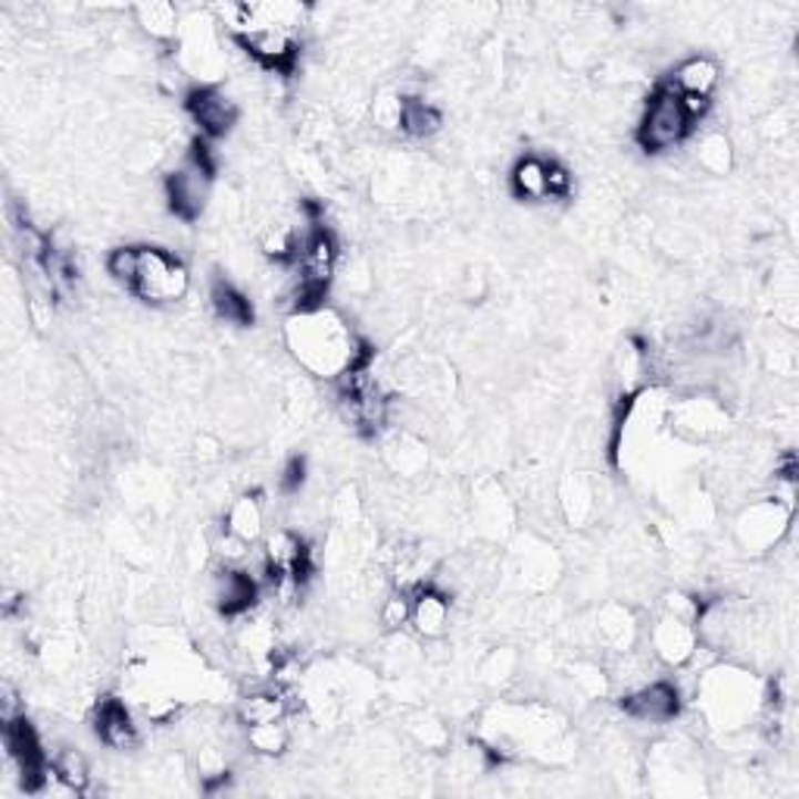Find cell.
Segmentation results:
<instances>
[{
	"label": "cell",
	"mask_w": 799,
	"mask_h": 799,
	"mask_svg": "<svg viewBox=\"0 0 799 799\" xmlns=\"http://www.w3.org/2000/svg\"><path fill=\"white\" fill-rule=\"evenodd\" d=\"M191 288L187 266L166 247H141V269L132 294L144 304H178Z\"/></svg>",
	"instance_id": "obj_5"
},
{
	"label": "cell",
	"mask_w": 799,
	"mask_h": 799,
	"mask_svg": "<svg viewBox=\"0 0 799 799\" xmlns=\"http://www.w3.org/2000/svg\"><path fill=\"white\" fill-rule=\"evenodd\" d=\"M209 307L216 313V319L228 325H254V304L247 300V294H240L232 281H213V288H209Z\"/></svg>",
	"instance_id": "obj_19"
},
{
	"label": "cell",
	"mask_w": 799,
	"mask_h": 799,
	"mask_svg": "<svg viewBox=\"0 0 799 799\" xmlns=\"http://www.w3.org/2000/svg\"><path fill=\"white\" fill-rule=\"evenodd\" d=\"M137 25L156 41H178L182 38V17L166 0H151L135 10Z\"/></svg>",
	"instance_id": "obj_21"
},
{
	"label": "cell",
	"mask_w": 799,
	"mask_h": 799,
	"mask_svg": "<svg viewBox=\"0 0 799 799\" xmlns=\"http://www.w3.org/2000/svg\"><path fill=\"white\" fill-rule=\"evenodd\" d=\"M378 618H381V625L393 631V634L407 628L409 618H412V594L397 591V594L385 596V600H381V610H378Z\"/></svg>",
	"instance_id": "obj_31"
},
{
	"label": "cell",
	"mask_w": 799,
	"mask_h": 799,
	"mask_svg": "<svg viewBox=\"0 0 799 799\" xmlns=\"http://www.w3.org/2000/svg\"><path fill=\"white\" fill-rule=\"evenodd\" d=\"M510 187L519 201H546V160L522 156L510 172Z\"/></svg>",
	"instance_id": "obj_22"
},
{
	"label": "cell",
	"mask_w": 799,
	"mask_h": 799,
	"mask_svg": "<svg viewBox=\"0 0 799 799\" xmlns=\"http://www.w3.org/2000/svg\"><path fill=\"white\" fill-rule=\"evenodd\" d=\"M575 187V178L568 166H562L560 160H546V197H556V201H565Z\"/></svg>",
	"instance_id": "obj_33"
},
{
	"label": "cell",
	"mask_w": 799,
	"mask_h": 799,
	"mask_svg": "<svg viewBox=\"0 0 799 799\" xmlns=\"http://www.w3.org/2000/svg\"><path fill=\"white\" fill-rule=\"evenodd\" d=\"M443 129V113L426 98H407L403 101V122H400V132L416 141H426L434 137Z\"/></svg>",
	"instance_id": "obj_24"
},
{
	"label": "cell",
	"mask_w": 799,
	"mask_h": 799,
	"mask_svg": "<svg viewBox=\"0 0 799 799\" xmlns=\"http://www.w3.org/2000/svg\"><path fill=\"white\" fill-rule=\"evenodd\" d=\"M622 713L641 725H672L680 715V690L672 680H646L622 697Z\"/></svg>",
	"instance_id": "obj_10"
},
{
	"label": "cell",
	"mask_w": 799,
	"mask_h": 799,
	"mask_svg": "<svg viewBox=\"0 0 799 799\" xmlns=\"http://www.w3.org/2000/svg\"><path fill=\"white\" fill-rule=\"evenodd\" d=\"M649 646H653V656L663 665H668V668L690 665L699 649L697 622L659 613V618H656L653 628H649Z\"/></svg>",
	"instance_id": "obj_9"
},
{
	"label": "cell",
	"mask_w": 799,
	"mask_h": 799,
	"mask_svg": "<svg viewBox=\"0 0 799 799\" xmlns=\"http://www.w3.org/2000/svg\"><path fill=\"white\" fill-rule=\"evenodd\" d=\"M790 515H793V503L781 500V496H766L749 503L747 510L740 512L734 534L747 553H768L781 544L787 527H790Z\"/></svg>",
	"instance_id": "obj_6"
},
{
	"label": "cell",
	"mask_w": 799,
	"mask_h": 799,
	"mask_svg": "<svg viewBox=\"0 0 799 799\" xmlns=\"http://www.w3.org/2000/svg\"><path fill=\"white\" fill-rule=\"evenodd\" d=\"M294 690L285 687H275V690H254L247 697L238 699V725L240 728H254V725H269V721H285L294 713V703H290Z\"/></svg>",
	"instance_id": "obj_16"
},
{
	"label": "cell",
	"mask_w": 799,
	"mask_h": 799,
	"mask_svg": "<svg viewBox=\"0 0 799 799\" xmlns=\"http://www.w3.org/2000/svg\"><path fill=\"white\" fill-rule=\"evenodd\" d=\"M403 94L397 91H381L372 103V122L385 132H400V122H403Z\"/></svg>",
	"instance_id": "obj_30"
},
{
	"label": "cell",
	"mask_w": 799,
	"mask_h": 799,
	"mask_svg": "<svg viewBox=\"0 0 799 799\" xmlns=\"http://www.w3.org/2000/svg\"><path fill=\"white\" fill-rule=\"evenodd\" d=\"M304 481H307V462L304 460H290L288 469H285V475H281V491L285 493H300L304 488Z\"/></svg>",
	"instance_id": "obj_35"
},
{
	"label": "cell",
	"mask_w": 799,
	"mask_h": 799,
	"mask_svg": "<svg viewBox=\"0 0 799 799\" xmlns=\"http://www.w3.org/2000/svg\"><path fill=\"white\" fill-rule=\"evenodd\" d=\"M244 744L254 749L256 756H281L290 747V725L285 721H269V725H254L244 728Z\"/></svg>",
	"instance_id": "obj_27"
},
{
	"label": "cell",
	"mask_w": 799,
	"mask_h": 799,
	"mask_svg": "<svg viewBox=\"0 0 799 799\" xmlns=\"http://www.w3.org/2000/svg\"><path fill=\"white\" fill-rule=\"evenodd\" d=\"M409 625L419 637L438 641L450 631V596L438 591L434 584H422L412 591V618Z\"/></svg>",
	"instance_id": "obj_14"
},
{
	"label": "cell",
	"mask_w": 799,
	"mask_h": 799,
	"mask_svg": "<svg viewBox=\"0 0 799 799\" xmlns=\"http://www.w3.org/2000/svg\"><path fill=\"white\" fill-rule=\"evenodd\" d=\"M232 534H238L240 541L256 544L266 534V510L263 500L256 493H240L232 500V506L225 512V525Z\"/></svg>",
	"instance_id": "obj_18"
},
{
	"label": "cell",
	"mask_w": 799,
	"mask_h": 799,
	"mask_svg": "<svg viewBox=\"0 0 799 799\" xmlns=\"http://www.w3.org/2000/svg\"><path fill=\"white\" fill-rule=\"evenodd\" d=\"M238 41V48L250 60H254L256 66L269 69L275 75H294V69H297V57H300V41H297V34L290 32V29H254V32L247 34H238L235 38Z\"/></svg>",
	"instance_id": "obj_8"
},
{
	"label": "cell",
	"mask_w": 799,
	"mask_h": 799,
	"mask_svg": "<svg viewBox=\"0 0 799 799\" xmlns=\"http://www.w3.org/2000/svg\"><path fill=\"white\" fill-rule=\"evenodd\" d=\"M300 240H304V235H297V225L273 222L259 235V247H263V254L269 256L275 266H294V259L300 254Z\"/></svg>",
	"instance_id": "obj_25"
},
{
	"label": "cell",
	"mask_w": 799,
	"mask_h": 799,
	"mask_svg": "<svg viewBox=\"0 0 799 799\" xmlns=\"http://www.w3.org/2000/svg\"><path fill=\"white\" fill-rule=\"evenodd\" d=\"M250 546L254 544L240 541L238 534H232L228 527H222L219 537L213 541V553H216V560H219L222 565H240V562H247V556H250Z\"/></svg>",
	"instance_id": "obj_32"
},
{
	"label": "cell",
	"mask_w": 799,
	"mask_h": 799,
	"mask_svg": "<svg viewBox=\"0 0 799 799\" xmlns=\"http://www.w3.org/2000/svg\"><path fill=\"white\" fill-rule=\"evenodd\" d=\"M762 706V687L752 672L737 665H715L697 684V709L715 731H740Z\"/></svg>",
	"instance_id": "obj_2"
},
{
	"label": "cell",
	"mask_w": 799,
	"mask_h": 799,
	"mask_svg": "<svg viewBox=\"0 0 799 799\" xmlns=\"http://www.w3.org/2000/svg\"><path fill=\"white\" fill-rule=\"evenodd\" d=\"M137 269H141V247H116L106 254V275L120 281L125 290L135 288Z\"/></svg>",
	"instance_id": "obj_29"
},
{
	"label": "cell",
	"mask_w": 799,
	"mask_h": 799,
	"mask_svg": "<svg viewBox=\"0 0 799 799\" xmlns=\"http://www.w3.org/2000/svg\"><path fill=\"white\" fill-rule=\"evenodd\" d=\"M690 132H694V125L680 106L678 91L668 82L656 88L653 98L646 101L644 116L637 125V144L646 154H665V151H675L678 144H684Z\"/></svg>",
	"instance_id": "obj_4"
},
{
	"label": "cell",
	"mask_w": 799,
	"mask_h": 799,
	"mask_svg": "<svg viewBox=\"0 0 799 799\" xmlns=\"http://www.w3.org/2000/svg\"><path fill=\"white\" fill-rule=\"evenodd\" d=\"M385 460L397 475L416 478L428 465V450L419 438H412L407 431L393 434L391 441L385 443Z\"/></svg>",
	"instance_id": "obj_20"
},
{
	"label": "cell",
	"mask_w": 799,
	"mask_h": 799,
	"mask_svg": "<svg viewBox=\"0 0 799 799\" xmlns=\"http://www.w3.org/2000/svg\"><path fill=\"white\" fill-rule=\"evenodd\" d=\"M718 63L709 57H687L668 79V85L675 88L678 94H690V98H713V91L718 88Z\"/></svg>",
	"instance_id": "obj_17"
},
{
	"label": "cell",
	"mask_w": 799,
	"mask_h": 799,
	"mask_svg": "<svg viewBox=\"0 0 799 799\" xmlns=\"http://www.w3.org/2000/svg\"><path fill=\"white\" fill-rule=\"evenodd\" d=\"M185 110L191 122L201 129V137H206V141H219V137L232 135V129L240 120L238 101H232L216 85L191 88L185 98Z\"/></svg>",
	"instance_id": "obj_7"
},
{
	"label": "cell",
	"mask_w": 799,
	"mask_h": 799,
	"mask_svg": "<svg viewBox=\"0 0 799 799\" xmlns=\"http://www.w3.org/2000/svg\"><path fill=\"white\" fill-rule=\"evenodd\" d=\"M668 422L687 441H706L728 428V412L713 397H690L668 409Z\"/></svg>",
	"instance_id": "obj_11"
},
{
	"label": "cell",
	"mask_w": 799,
	"mask_h": 799,
	"mask_svg": "<svg viewBox=\"0 0 799 799\" xmlns=\"http://www.w3.org/2000/svg\"><path fill=\"white\" fill-rule=\"evenodd\" d=\"M48 762H51V768L57 771V778L63 783H69L79 797L91 787V762H88L82 749L60 747Z\"/></svg>",
	"instance_id": "obj_26"
},
{
	"label": "cell",
	"mask_w": 799,
	"mask_h": 799,
	"mask_svg": "<svg viewBox=\"0 0 799 799\" xmlns=\"http://www.w3.org/2000/svg\"><path fill=\"white\" fill-rule=\"evenodd\" d=\"M94 728H98V737L110 749L129 752V749H135L141 744V731H137L135 718L129 713V706L116 697H106L98 703Z\"/></svg>",
	"instance_id": "obj_13"
},
{
	"label": "cell",
	"mask_w": 799,
	"mask_h": 799,
	"mask_svg": "<svg viewBox=\"0 0 799 799\" xmlns=\"http://www.w3.org/2000/svg\"><path fill=\"white\" fill-rule=\"evenodd\" d=\"M697 163L709 175H728L734 166V144L721 132H709L699 137Z\"/></svg>",
	"instance_id": "obj_28"
},
{
	"label": "cell",
	"mask_w": 799,
	"mask_h": 799,
	"mask_svg": "<svg viewBox=\"0 0 799 799\" xmlns=\"http://www.w3.org/2000/svg\"><path fill=\"white\" fill-rule=\"evenodd\" d=\"M213 175H216V160H213V141L197 137L191 144L187 156L166 175V201L175 219L197 222L204 216L213 191Z\"/></svg>",
	"instance_id": "obj_3"
},
{
	"label": "cell",
	"mask_w": 799,
	"mask_h": 799,
	"mask_svg": "<svg viewBox=\"0 0 799 799\" xmlns=\"http://www.w3.org/2000/svg\"><path fill=\"white\" fill-rule=\"evenodd\" d=\"M775 481H781L787 488L797 484V457L793 453H783V460L775 465Z\"/></svg>",
	"instance_id": "obj_36"
},
{
	"label": "cell",
	"mask_w": 799,
	"mask_h": 799,
	"mask_svg": "<svg viewBox=\"0 0 799 799\" xmlns=\"http://www.w3.org/2000/svg\"><path fill=\"white\" fill-rule=\"evenodd\" d=\"M285 340L309 375L328 381H338L350 369H369L372 359V347L331 307L294 313L285 325Z\"/></svg>",
	"instance_id": "obj_1"
},
{
	"label": "cell",
	"mask_w": 799,
	"mask_h": 799,
	"mask_svg": "<svg viewBox=\"0 0 799 799\" xmlns=\"http://www.w3.org/2000/svg\"><path fill=\"white\" fill-rule=\"evenodd\" d=\"M596 637H600V644L606 646V649H613V653H631L634 644H637V618L631 613L625 603H606V606H600V613H596Z\"/></svg>",
	"instance_id": "obj_15"
},
{
	"label": "cell",
	"mask_w": 799,
	"mask_h": 799,
	"mask_svg": "<svg viewBox=\"0 0 799 799\" xmlns=\"http://www.w3.org/2000/svg\"><path fill=\"white\" fill-rule=\"evenodd\" d=\"M209 594H213V603L219 606L222 615L240 618V615H250V610L256 606L259 581L250 572H244L240 565H222L219 572L213 575Z\"/></svg>",
	"instance_id": "obj_12"
},
{
	"label": "cell",
	"mask_w": 799,
	"mask_h": 799,
	"mask_svg": "<svg viewBox=\"0 0 799 799\" xmlns=\"http://www.w3.org/2000/svg\"><path fill=\"white\" fill-rule=\"evenodd\" d=\"M560 503H562V512H565V519H568L575 527H584L591 522V515L596 512L594 484H591L584 475L568 478V481L562 484Z\"/></svg>",
	"instance_id": "obj_23"
},
{
	"label": "cell",
	"mask_w": 799,
	"mask_h": 799,
	"mask_svg": "<svg viewBox=\"0 0 799 799\" xmlns=\"http://www.w3.org/2000/svg\"><path fill=\"white\" fill-rule=\"evenodd\" d=\"M412 734H416L428 749L441 747L443 740H447V728H443L441 721H434V718H426V715H419V718L412 721Z\"/></svg>",
	"instance_id": "obj_34"
}]
</instances>
